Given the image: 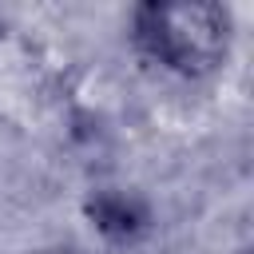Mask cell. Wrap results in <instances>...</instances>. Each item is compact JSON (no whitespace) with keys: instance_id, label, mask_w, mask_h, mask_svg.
I'll use <instances>...</instances> for the list:
<instances>
[{"instance_id":"cell-2","label":"cell","mask_w":254,"mask_h":254,"mask_svg":"<svg viewBox=\"0 0 254 254\" xmlns=\"http://www.w3.org/2000/svg\"><path fill=\"white\" fill-rule=\"evenodd\" d=\"M91 218H95V226H99L103 234H111V238H127V234H135V230L143 226L139 206H135L131 198H123V194H99V198L91 202Z\"/></svg>"},{"instance_id":"cell-1","label":"cell","mask_w":254,"mask_h":254,"mask_svg":"<svg viewBox=\"0 0 254 254\" xmlns=\"http://www.w3.org/2000/svg\"><path fill=\"white\" fill-rule=\"evenodd\" d=\"M135 44L159 67L198 79L230 52V12L214 0H151L135 8Z\"/></svg>"}]
</instances>
